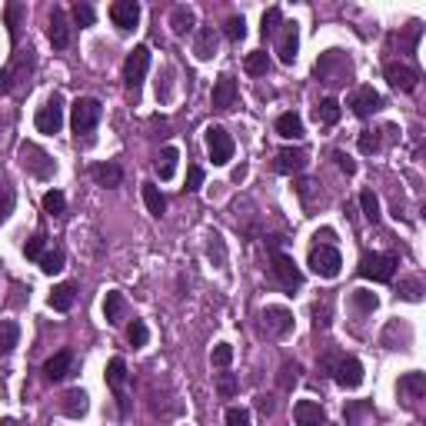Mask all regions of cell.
Returning a JSON list of instances; mask_svg holds the SVG:
<instances>
[{
	"mask_svg": "<svg viewBox=\"0 0 426 426\" xmlns=\"http://www.w3.org/2000/svg\"><path fill=\"white\" fill-rule=\"evenodd\" d=\"M193 53H197V61H210L213 53H217V31H213V27H203V31L197 33Z\"/></svg>",
	"mask_w": 426,
	"mask_h": 426,
	"instance_id": "23",
	"label": "cell"
},
{
	"mask_svg": "<svg viewBox=\"0 0 426 426\" xmlns=\"http://www.w3.org/2000/svg\"><path fill=\"white\" fill-rule=\"evenodd\" d=\"M63 264H67V250H63V246H53V250H47V254L41 256V270H43L47 276L61 274Z\"/></svg>",
	"mask_w": 426,
	"mask_h": 426,
	"instance_id": "29",
	"label": "cell"
},
{
	"mask_svg": "<svg viewBox=\"0 0 426 426\" xmlns=\"http://www.w3.org/2000/svg\"><path fill=\"white\" fill-rule=\"evenodd\" d=\"M276 133H280L284 140H300V137H303V120H300L293 110L280 113V117H276Z\"/></svg>",
	"mask_w": 426,
	"mask_h": 426,
	"instance_id": "22",
	"label": "cell"
},
{
	"mask_svg": "<svg viewBox=\"0 0 426 426\" xmlns=\"http://www.w3.org/2000/svg\"><path fill=\"white\" fill-rule=\"evenodd\" d=\"M293 420H296V426H323L326 413H323V406L313 403V400H300L293 406Z\"/></svg>",
	"mask_w": 426,
	"mask_h": 426,
	"instance_id": "16",
	"label": "cell"
},
{
	"mask_svg": "<svg viewBox=\"0 0 426 426\" xmlns=\"http://www.w3.org/2000/svg\"><path fill=\"white\" fill-rule=\"evenodd\" d=\"M17 340H21V326L14 320H0V353H11Z\"/></svg>",
	"mask_w": 426,
	"mask_h": 426,
	"instance_id": "32",
	"label": "cell"
},
{
	"mask_svg": "<svg viewBox=\"0 0 426 426\" xmlns=\"http://www.w3.org/2000/svg\"><path fill=\"white\" fill-rule=\"evenodd\" d=\"M43 210L51 213V217H61V213L67 210V197H63L61 190H47L43 193Z\"/></svg>",
	"mask_w": 426,
	"mask_h": 426,
	"instance_id": "36",
	"label": "cell"
},
{
	"mask_svg": "<svg viewBox=\"0 0 426 426\" xmlns=\"http://www.w3.org/2000/svg\"><path fill=\"white\" fill-rule=\"evenodd\" d=\"M380 150V137L373 130H363L360 133V153H376Z\"/></svg>",
	"mask_w": 426,
	"mask_h": 426,
	"instance_id": "45",
	"label": "cell"
},
{
	"mask_svg": "<svg viewBox=\"0 0 426 426\" xmlns=\"http://www.w3.org/2000/svg\"><path fill=\"white\" fill-rule=\"evenodd\" d=\"M103 316H107V323H113V326L127 316V296H123L120 290H110V293H107V300H103Z\"/></svg>",
	"mask_w": 426,
	"mask_h": 426,
	"instance_id": "21",
	"label": "cell"
},
{
	"mask_svg": "<svg viewBox=\"0 0 426 426\" xmlns=\"http://www.w3.org/2000/svg\"><path fill=\"white\" fill-rule=\"evenodd\" d=\"M73 296H77V286L73 284H57L51 293V310H57V313H67L73 306Z\"/></svg>",
	"mask_w": 426,
	"mask_h": 426,
	"instance_id": "25",
	"label": "cell"
},
{
	"mask_svg": "<svg viewBox=\"0 0 426 426\" xmlns=\"http://www.w3.org/2000/svg\"><path fill=\"white\" fill-rule=\"evenodd\" d=\"M21 17H24V4H7V27H11L14 41H17V33H21Z\"/></svg>",
	"mask_w": 426,
	"mask_h": 426,
	"instance_id": "41",
	"label": "cell"
},
{
	"mask_svg": "<svg viewBox=\"0 0 426 426\" xmlns=\"http://www.w3.org/2000/svg\"><path fill=\"white\" fill-rule=\"evenodd\" d=\"M237 376L234 373H220V380H217V390H220V396H234L237 393Z\"/></svg>",
	"mask_w": 426,
	"mask_h": 426,
	"instance_id": "46",
	"label": "cell"
},
{
	"mask_svg": "<svg viewBox=\"0 0 426 426\" xmlns=\"http://www.w3.org/2000/svg\"><path fill=\"white\" fill-rule=\"evenodd\" d=\"M333 157H336V167H340V170H343L346 177H353V173H356V160H353V157H346L343 150H336Z\"/></svg>",
	"mask_w": 426,
	"mask_h": 426,
	"instance_id": "50",
	"label": "cell"
},
{
	"mask_svg": "<svg viewBox=\"0 0 426 426\" xmlns=\"http://www.w3.org/2000/svg\"><path fill=\"white\" fill-rule=\"evenodd\" d=\"M21 167L27 173H33V177H41V180L53 177V170H57V163L51 160V153L41 150L37 143H21Z\"/></svg>",
	"mask_w": 426,
	"mask_h": 426,
	"instance_id": "5",
	"label": "cell"
},
{
	"mask_svg": "<svg viewBox=\"0 0 426 426\" xmlns=\"http://www.w3.org/2000/svg\"><path fill=\"white\" fill-rule=\"evenodd\" d=\"M340 103L333 100V97H326V100H320V107L313 110V117H316V123H323V127H333L336 120H340Z\"/></svg>",
	"mask_w": 426,
	"mask_h": 426,
	"instance_id": "30",
	"label": "cell"
},
{
	"mask_svg": "<svg viewBox=\"0 0 426 426\" xmlns=\"http://www.w3.org/2000/svg\"><path fill=\"white\" fill-rule=\"evenodd\" d=\"M280 24H284V14H280V7H270V11L264 14V21H260V33L266 37H274L276 31H280Z\"/></svg>",
	"mask_w": 426,
	"mask_h": 426,
	"instance_id": "35",
	"label": "cell"
},
{
	"mask_svg": "<svg viewBox=\"0 0 426 426\" xmlns=\"http://www.w3.org/2000/svg\"><path fill=\"white\" fill-rule=\"evenodd\" d=\"M274 274H276V280H280L286 290H300V286H303V274L296 270L293 256L280 254V250H274Z\"/></svg>",
	"mask_w": 426,
	"mask_h": 426,
	"instance_id": "9",
	"label": "cell"
},
{
	"mask_svg": "<svg viewBox=\"0 0 426 426\" xmlns=\"http://www.w3.org/2000/svg\"><path fill=\"white\" fill-rule=\"evenodd\" d=\"M363 413H370V403H366V400H360V403H350V406H346V423H356Z\"/></svg>",
	"mask_w": 426,
	"mask_h": 426,
	"instance_id": "49",
	"label": "cell"
},
{
	"mask_svg": "<svg viewBox=\"0 0 426 426\" xmlns=\"http://www.w3.org/2000/svg\"><path fill=\"white\" fill-rule=\"evenodd\" d=\"M87 400H90V396L83 393L80 386H77V390H67V393H63V403H61V410H63V416H71V420H80L83 413H87Z\"/></svg>",
	"mask_w": 426,
	"mask_h": 426,
	"instance_id": "20",
	"label": "cell"
},
{
	"mask_svg": "<svg viewBox=\"0 0 426 426\" xmlns=\"http://www.w3.org/2000/svg\"><path fill=\"white\" fill-rule=\"evenodd\" d=\"M244 67H246V73H250V77H264V73L270 71V57H266L264 51H254V53H246Z\"/></svg>",
	"mask_w": 426,
	"mask_h": 426,
	"instance_id": "34",
	"label": "cell"
},
{
	"mask_svg": "<svg viewBox=\"0 0 426 426\" xmlns=\"http://www.w3.org/2000/svg\"><path fill=\"white\" fill-rule=\"evenodd\" d=\"M400 393L420 400V396L426 393V376H423V373H406L403 380H400Z\"/></svg>",
	"mask_w": 426,
	"mask_h": 426,
	"instance_id": "33",
	"label": "cell"
},
{
	"mask_svg": "<svg viewBox=\"0 0 426 426\" xmlns=\"http://www.w3.org/2000/svg\"><path fill=\"white\" fill-rule=\"evenodd\" d=\"M296 51H300V31H296V24H284V33H280V41H276V53H280V63L293 67Z\"/></svg>",
	"mask_w": 426,
	"mask_h": 426,
	"instance_id": "14",
	"label": "cell"
},
{
	"mask_svg": "<svg viewBox=\"0 0 426 426\" xmlns=\"http://www.w3.org/2000/svg\"><path fill=\"white\" fill-rule=\"evenodd\" d=\"M386 80H390V87H393V90L413 93L416 90V80H420V73H416L413 67H406V63L390 61V63H386Z\"/></svg>",
	"mask_w": 426,
	"mask_h": 426,
	"instance_id": "11",
	"label": "cell"
},
{
	"mask_svg": "<svg viewBox=\"0 0 426 426\" xmlns=\"http://www.w3.org/2000/svg\"><path fill=\"white\" fill-rule=\"evenodd\" d=\"M353 306L360 310V313H373L376 306H380V300H376V293H370V290H353Z\"/></svg>",
	"mask_w": 426,
	"mask_h": 426,
	"instance_id": "38",
	"label": "cell"
},
{
	"mask_svg": "<svg viewBox=\"0 0 426 426\" xmlns=\"http://www.w3.org/2000/svg\"><path fill=\"white\" fill-rule=\"evenodd\" d=\"M14 200H17V197H14V190H0V220H4V217L14 210Z\"/></svg>",
	"mask_w": 426,
	"mask_h": 426,
	"instance_id": "51",
	"label": "cell"
},
{
	"mask_svg": "<svg viewBox=\"0 0 426 426\" xmlns=\"http://www.w3.org/2000/svg\"><path fill=\"white\" fill-rule=\"evenodd\" d=\"M73 353L71 350H61V353H53L51 360H47V366H43V373H47V380H67V376L73 373Z\"/></svg>",
	"mask_w": 426,
	"mask_h": 426,
	"instance_id": "19",
	"label": "cell"
},
{
	"mask_svg": "<svg viewBox=\"0 0 426 426\" xmlns=\"http://www.w3.org/2000/svg\"><path fill=\"white\" fill-rule=\"evenodd\" d=\"M193 24H197V14H193V7H187V4L173 7L170 27H173V33H177V37H183L187 31H193Z\"/></svg>",
	"mask_w": 426,
	"mask_h": 426,
	"instance_id": "24",
	"label": "cell"
},
{
	"mask_svg": "<svg viewBox=\"0 0 426 426\" xmlns=\"http://www.w3.org/2000/svg\"><path fill=\"white\" fill-rule=\"evenodd\" d=\"M227 426H250V413L244 406H230L227 410Z\"/></svg>",
	"mask_w": 426,
	"mask_h": 426,
	"instance_id": "44",
	"label": "cell"
},
{
	"mask_svg": "<svg viewBox=\"0 0 426 426\" xmlns=\"http://www.w3.org/2000/svg\"><path fill=\"white\" fill-rule=\"evenodd\" d=\"M203 140H207V153H210V160L217 163V167H224V163L234 160L237 143H234V137L227 133V127H220V123H210V127L203 130Z\"/></svg>",
	"mask_w": 426,
	"mask_h": 426,
	"instance_id": "2",
	"label": "cell"
},
{
	"mask_svg": "<svg viewBox=\"0 0 426 426\" xmlns=\"http://www.w3.org/2000/svg\"><path fill=\"white\" fill-rule=\"evenodd\" d=\"M73 21L80 24V27H90L93 24V7L90 4H77V7H73Z\"/></svg>",
	"mask_w": 426,
	"mask_h": 426,
	"instance_id": "47",
	"label": "cell"
},
{
	"mask_svg": "<svg viewBox=\"0 0 426 426\" xmlns=\"http://www.w3.org/2000/svg\"><path fill=\"white\" fill-rule=\"evenodd\" d=\"M306 163H310V153L303 147H284L276 153V170L280 173H300Z\"/></svg>",
	"mask_w": 426,
	"mask_h": 426,
	"instance_id": "15",
	"label": "cell"
},
{
	"mask_svg": "<svg viewBox=\"0 0 426 426\" xmlns=\"http://www.w3.org/2000/svg\"><path fill=\"white\" fill-rule=\"evenodd\" d=\"M47 37H51V43L57 47V51L71 47V24H67V14H63L61 7H53V14H51V31H47Z\"/></svg>",
	"mask_w": 426,
	"mask_h": 426,
	"instance_id": "17",
	"label": "cell"
},
{
	"mask_svg": "<svg viewBox=\"0 0 426 426\" xmlns=\"http://www.w3.org/2000/svg\"><path fill=\"white\" fill-rule=\"evenodd\" d=\"M264 330L270 336H284L293 330V313L286 306H266L264 310Z\"/></svg>",
	"mask_w": 426,
	"mask_h": 426,
	"instance_id": "12",
	"label": "cell"
},
{
	"mask_svg": "<svg viewBox=\"0 0 426 426\" xmlns=\"http://www.w3.org/2000/svg\"><path fill=\"white\" fill-rule=\"evenodd\" d=\"M360 207H363V217L370 220V224H376V220H380V200H376L373 190L360 193Z\"/></svg>",
	"mask_w": 426,
	"mask_h": 426,
	"instance_id": "37",
	"label": "cell"
},
{
	"mask_svg": "<svg viewBox=\"0 0 426 426\" xmlns=\"http://www.w3.org/2000/svg\"><path fill=\"white\" fill-rule=\"evenodd\" d=\"M100 100L97 97H80V100H73L71 107V123H73V133L80 137V133H90L97 123H100Z\"/></svg>",
	"mask_w": 426,
	"mask_h": 426,
	"instance_id": "3",
	"label": "cell"
},
{
	"mask_svg": "<svg viewBox=\"0 0 426 426\" xmlns=\"http://www.w3.org/2000/svg\"><path fill=\"white\" fill-rule=\"evenodd\" d=\"M11 87H14L11 71H0V97H4V93H11Z\"/></svg>",
	"mask_w": 426,
	"mask_h": 426,
	"instance_id": "55",
	"label": "cell"
},
{
	"mask_svg": "<svg viewBox=\"0 0 426 426\" xmlns=\"http://www.w3.org/2000/svg\"><path fill=\"white\" fill-rule=\"evenodd\" d=\"M346 107H350L356 117H370V113H376L383 107V97H380L373 87H356V90L350 93V103H346Z\"/></svg>",
	"mask_w": 426,
	"mask_h": 426,
	"instance_id": "10",
	"label": "cell"
},
{
	"mask_svg": "<svg viewBox=\"0 0 426 426\" xmlns=\"http://www.w3.org/2000/svg\"><path fill=\"white\" fill-rule=\"evenodd\" d=\"M296 373H300V366H296V363H284V376H280V383L290 390V383H296Z\"/></svg>",
	"mask_w": 426,
	"mask_h": 426,
	"instance_id": "52",
	"label": "cell"
},
{
	"mask_svg": "<svg viewBox=\"0 0 426 426\" xmlns=\"http://www.w3.org/2000/svg\"><path fill=\"white\" fill-rule=\"evenodd\" d=\"M107 386H110L113 393H120L123 390V380H127V363H123V356H113L110 363H107Z\"/></svg>",
	"mask_w": 426,
	"mask_h": 426,
	"instance_id": "28",
	"label": "cell"
},
{
	"mask_svg": "<svg viewBox=\"0 0 426 426\" xmlns=\"http://www.w3.org/2000/svg\"><path fill=\"white\" fill-rule=\"evenodd\" d=\"M313 187H316L313 180H296V193L303 197V203H310V193H313Z\"/></svg>",
	"mask_w": 426,
	"mask_h": 426,
	"instance_id": "53",
	"label": "cell"
},
{
	"mask_svg": "<svg viewBox=\"0 0 426 426\" xmlns=\"http://www.w3.org/2000/svg\"><path fill=\"white\" fill-rule=\"evenodd\" d=\"M127 340H130V346H147V340H150L147 323H143V320H133L130 330H127Z\"/></svg>",
	"mask_w": 426,
	"mask_h": 426,
	"instance_id": "40",
	"label": "cell"
},
{
	"mask_svg": "<svg viewBox=\"0 0 426 426\" xmlns=\"http://www.w3.org/2000/svg\"><path fill=\"white\" fill-rule=\"evenodd\" d=\"M403 296H406V300H420V284H416V280H406V284H403Z\"/></svg>",
	"mask_w": 426,
	"mask_h": 426,
	"instance_id": "54",
	"label": "cell"
},
{
	"mask_svg": "<svg viewBox=\"0 0 426 426\" xmlns=\"http://www.w3.org/2000/svg\"><path fill=\"white\" fill-rule=\"evenodd\" d=\"M234 103H237V80L230 73H224L220 80L213 83V107L217 110H230Z\"/></svg>",
	"mask_w": 426,
	"mask_h": 426,
	"instance_id": "18",
	"label": "cell"
},
{
	"mask_svg": "<svg viewBox=\"0 0 426 426\" xmlns=\"http://www.w3.org/2000/svg\"><path fill=\"white\" fill-rule=\"evenodd\" d=\"M224 33L230 37V41H244L246 37V21L244 17H230V21L224 24Z\"/></svg>",
	"mask_w": 426,
	"mask_h": 426,
	"instance_id": "42",
	"label": "cell"
},
{
	"mask_svg": "<svg viewBox=\"0 0 426 426\" xmlns=\"http://www.w3.org/2000/svg\"><path fill=\"white\" fill-rule=\"evenodd\" d=\"M150 71V47L147 43H137L130 53H127V61H123V83H127V90L133 93V100H137V93H140V83Z\"/></svg>",
	"mask_w": 426,
	"mask_h": 426,
	"instance_id": "1",
	"label": "cell"
},
{
	"mask_svg": "<svg viewBox=\"0 0 426 426\" xmlns=\"http://www.w3.org/2000/svg\"><path fill=\"white\" fill-rule=\"evenodd\" d=\"M333 376L343 390H356V386L363 383V363L353 360V356H346V360H340V363L333 366Z\"/></svg>",
	"mask_w": 426,
	"mask_h": 426,
	"instance_id": "13",
	"label": "cell"
},
{
	"mask_svg": "<svg viewBox=\"0 0 426 426\" xmlns=\"http://www.w3.org/2000/svg\"><path fill=\"white\" fill-rule=\"evenodd\" d=\"M93 180L100 183V187H120L123 170L117 163H97V167H93Z\"/></svg>",
	"mask_w": 426,
	"mask_h": 426,
	"instance_id": "26",
	"label": "cell"
},
{
	"mask_svg": "<svg viewBox=\"0 0 426 426\" xmlns=\"http://www.w3.org/2000/svg\"><path fill=\"white\" fill-rule=\"evenodd\" d=\"M213 366H220V370H227V366L234 363V346L230 343H217L213 346V353H210Z\"/></svg>",
	"mask_w": 426,
	"mask_h": 426,
	"instance_id": "39",
	"label": "cell"
},
{
	"mask_svg": "<svg viewBox=\"0 0 426 426\" xmlns=\"http://www.w3.org/2000/svg\"><path fill=\"white\" fill-rule=\"evenodd\" d=\"M110 21L120 33L137 31V24H140V4L137 0H117L110 7Z\"/></svg>",
	"mask_w": 426,
	"mask_h": 426,
	"instance_id": "8",
	"label": "cell"
},
{
	"mask_svg": "<svg viewBox=\"0 0 426 426\" xmlns=\"http://www.w3.org/2000/svg\"><path fill=\"white\" fill-rule=\"evenodd\" d=\"M340 266H343V256H340V250H336V246L316 244L313 250H310V270H313L316 276L333 280V276H340Z\"/></svg>",
	"mask_w": 426,
	"mask_h": 426,
	"instance_id": "4",
	"label": "cell"
},
{
	"mask_svg": "<svg viewBox=\"0 0 426 426\" xmlns=\"http://www.w3.org/2000/svg\"><path fill=\"white\" fill-rule=\"evenodd\" d=\"M396 274V256L390 254H363L360 260V276L376 280V284H390Z\"/></svg>",
	"mask_w": 426,
	"mask_h": 426,
	"instance_id": "6",
	"label": "cell"
},
{
	"mask_svg": "<svg viewBox=\"0 0 426 426\" xmlns=\"http://www.w3.org/2000/svg\"><path fill=\"white\" fill-rule=\"evenodd\" d=\"M177 160H180V150H177V147H163L160 163H157L160 180H173V173H177Z\"/></svg>",
	"mask_w": 426,
	"mask_h": 426,
	"instance_id": "31",
	"label": "cell"
},
{
	"mask_svg": "<svg viewBox=\"0 0 426 426\" xmlns=\"http://www.w3.org/2000/svg\"><path fill=\"white\" fill-rule=\"evenodd\" d=\"M203 187V167H187V190H200Z\"/></svg>",
	"mask_w": 426,
	"mask_h": 426,
	"instance_id": "48",
	"label": "cell"
},
{
	"mask_svg": "<svg viewBox=\"0 0 426 426\" xmlns=\"http://www.w3.org/2000/svg\"><path fill=\"white\" fill-rule=\"evenodd\" d=\"M43 240H47L43 234H33L31 240H27V246H24L27 260H41V256H43Z\"/></svg>",
	"mask_w": 426,
	"mask_h": 426,
	"instance_id": "43",
	"label": "cell"
},
{
	"mask_svg": "<svg viewBox=\"0 0 426 426\" xmlns=\"http://www.w3.org/2000/svg\"><path fill=\"white\" fill-rule=\"evenodd\" d=\"M143 203H147V210L153 213V217H163L167 213V200H163V193L157 183H143Z\"/></svg>",
	"mask_w": 426,
	"mask_h": 426,
	"instance_id": "27",
	"label": "cell"
},
{
	"mask_svg": "<svg viewBox=\"0 0 426 426\" xmlns=\"http://www.w3.org/2000/svg\"><path fill=\"white\" fill-rule=\"evenodd\" d=\"M33 123H37V130L41 133H57L63 127V97L61 93H53L51 100L43 103L41 110H37V117H33Z\"/></svg>",
	"mask_w": 426,
	"mask_h": 426,
	"instance_id": "7",
	"label": "cell"
}]
</instances>
